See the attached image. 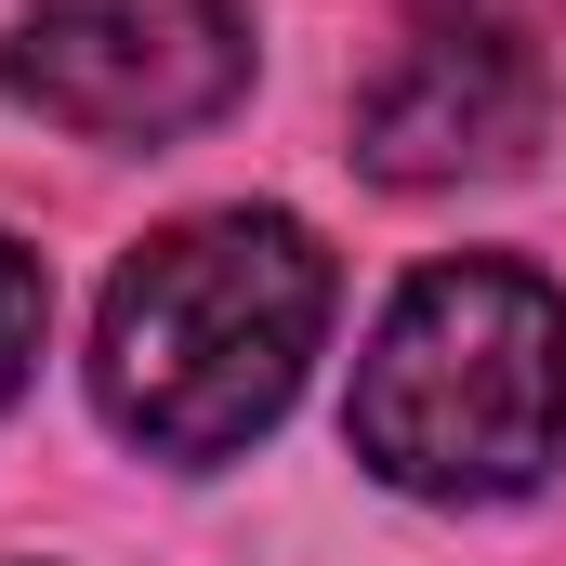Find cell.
<instances>
[{"mask_svg":"<svg viewBox=\"0 0 566 566\" xmlns=\"http://www.w3.org/2000/svg\"><path fill=\"white\" fill-rule=\"evenodd\" d=\"M40 329H53V277H40V251L0 238V409H13L27 369H40Z\"/></svg>","mask_w":566,"mask_h":566,"instance_id":"obj_5","label":"cell"},{"mask_svg":"<svg viewBox=\"0 0 566 566\" xmlns=\"http://www.w3.org/2000/svg\"><path fill=\"white\" fill-rule=\"evenodd\" d=\"M0 93L80 145H185L251 93L238 0H27L0 40Z\"/></svg>","mask_w":566,"mask_h":566,"instance_id":"obj_3","label":"cell"},{"mask_svg":"<svg viewBox=\"0 0 566 566\" xmlns=\"http://www.w3.org/2000/svg\"><path fill=\"white\" fill-rule=\"evenodd\" d=\"M554 133V66L541 40L501 13V0H461L422 13L396 40V66L356 93V171L369 185H488V171H527Z\"/></svg>","mask_w":566,"mask_h":566,"instance_id":"obj_4","label":"cell"},{"mask_svg":"<svg viewBox=\"0 0 566 566\" xmlns=\"http://www.w3.org/2000/svg\"><path fill=\"white\" fill-rule=\"evenodd\" d=\"M343 434L409 501H527L566 461V290L501 251L422 264L356 356Z\"/></svg>","mask_w":566,"mask_h":566,"instance_id":"obj_2","label":"cell"},{"mask_svg":"<svg viewBox=\"0 0 566 566\" xmlns=\"http://www.w3.org/2000/svg\"><path fill=\"white\" fill-rule=\"evenodd\" d=\"M329 329V251L290 211H185L106 277L93 316V409L145 461H238L303 396Z\"/></svg>","mask_w":566,"mask_h":566,"instance_id":"obj_1","label":"cell"}]
</instances>
